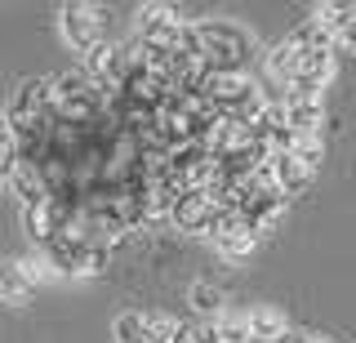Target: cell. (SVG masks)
<instances>
[{
    "mask_svg": "<svg viewBox=\"0 0 356 343\" xmlns=\"http://www.w3.org/2000/svg\"><path fill=\"white\" fill-rule=\"evenodd\" d=\"M63 31L81 54H94L111 36V9L103 5H67L63 9Z\"/></svg>",
    "mask_w": 356,
    "mask_h": 343,
    "instance_id": "obj_1",
    "label": "cell"
},
{
    "mask_svg": "<svg viewBox=\"0 0 356 343\" xmlns=\"http://www.w3.org/2000/svg\"><path fill=\"white\" fill-rule=\"evenodd\" d=\"M27 290H31V268L0 263V298H27Z\"/></svg>",
    "mask_w": 356,
    "mask_h": 343,
    "instance_id": "obj_2",
    "label": "cell"
},
{
    "mask_svg": "<svg viewBox=\"0 0 356 343\" xmlns=\"http://www.w3.org/2000/svg\"><path fill=\"white\" fill-rule=\"evenodd\" d=\"M14 161H18V147H14V134H9V120L0 116V179L14 174Z\"/></svg>",
    "mask_w": 356,
    "mask_h": 343,
    "instance_id": "obj_3",
    "label": "cell"
},
{
    "mask_svg": "<svg viewBox=\"0 0 356 343\" xmlns=\"http://www.w3.org/2000/svg\"><path fill=\"white\" fill-rule=\"evenodd\" d=\"M192 298H196L200 312H218V303H222V294L209 290V285H192Z\"/></svg>",
    "mask_w": 356,
    "mask_h": 343,
    "instance_id": "obj_4",
    "label": "cell"
}]
</instances>
